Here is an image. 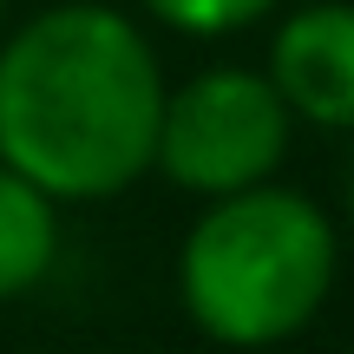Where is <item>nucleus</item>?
<instances>
[{"label": "nucleus", "instance_id": "6", "mask_svg": "<svg viewBox=\"0 0 354 354\" xmlns=\"http://www.w3.org/2000/svg\"><path fill=\"white\" fill-rule=\"evenodd\" d=\"M158 26L171 33H190V39H223V33H243L256 26L263 13H276L282 0H138Z\"/></svg>", "mask_w": 354, "mask_h": 354}, {"label": "nucleus", "instance_id": "8", "mask_svg": "<svg viewBox=\"0 0 354 354\" xmlns=\"http://www.w3.org/2000/svg\"><path fill=\"white\" fill-rule=\"evenodd\" d=\"M0 13H7V0H0Z\"/></svg>", "mask_w": 354, "mask_h": 354}, {"label": "nucleus", "instance_id": "5", "mask_svg": "<svg viewBox=\"0 0 354 354\" xmlns=\"http://www.w3.org/2000/svg\"><path fill=\"white\" fill-rule=\"evenodd\" d=\"M59 263V203L0 165V302H20Z\"/></svg>", "mask_w": 354, "mask_h": 354}, {"label": "nucleus", "instance_id": "4", "mask_svg": "<svg viewBox=\"0 0 354 354\" xmlns=\"http://www.w3.org/2000/svg\"><path fill=\"white\" fill-rule=\"evenodd\" d=\"M263 73L295 112V125L354 131V0L289 7L269 33Z\"/></svg>", "mask_w": 354, "mask_h": 354}, {"label": "nucleus", "instance_id": "7", "mask_svg": "<svg viewBox=\"0 0 354 354\" xmlns=\"http://www.w3.org/2000/svg\"><path fill=\"white\" fill-rule=\"evenodd\" d=\"M348 216H354V171H348Z\"/></svg>", "mask_w": 354, "mask_h": 354}, {"label": "nucleus", "instance_id": "1", "mask_svg": "<svg viewBox=\"0 0 354 354\" xmlns=\"http://www.w3.org/2000/svg\"><path fill=\"white\" fill-rule=\"evenodd\" d=\"M165 66L105 0L39 7L0 39V165L53 203H105L151 177Z\"/></svg>", "mask_w": 354, "mask_h": 354}, {"label": "nucleus", "instance_id": "3", "mask_svg": "<svg viewBox=\"0 0 354 354\" xmlns=\"http://www.w3.org/2000/svg\"><path fill=\"white\" fill-rule=\"evenodd\" d=\"M289 138H295V112L269 86V73L203 66L184 86H165L151 171L210 203V197H230V190L269 184L289 158Z\"/></svg>", "mask_w": 354, "mask_h": 354}, {"label": "nucleus", "instance_id": "2", "mask_svg": "<svg viewBox=\"0 0 354 354\" xmlns=\"http://www.w3.org/2000/svg\"><path fill=\"white\" fill-rule=\"evenodd\" d=\"M342 276V236L328 210L289 184H250L210 197L177 243V302L216 348L263 354L322 315Z\"/></svg>", "mask_w": 354, "mask_h": 354}]
</instances>
